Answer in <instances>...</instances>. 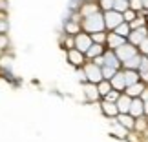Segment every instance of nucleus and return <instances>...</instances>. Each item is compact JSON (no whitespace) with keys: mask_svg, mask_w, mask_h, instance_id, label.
Returning a JSON list of instances; mask_svg holds the SVG:
<instances>
[{"mask_svg":"<svg viewBox=\"0 0 148 142\" xmlns=\"http://www.w3.org/2000/svg\"><path fill=\"white\" fill-rule=\"evenodd\" d=\"M104 44H97V42H93L92 46H90V49L86 51V58L90 60H93L95 56H99V55H104Z\"/></svg>","mask_w":148,"mask_h":142,"instance_id":"18","label":"nucleus"},{"mask_svg":"<svg viewBox=\"0 0 148 142\" xmlns=\"http://www.w3.org/2000/svg\"><path fill=\"white\" fill-rule=\"evenodd\" d=\"M145 115H148V100H145Z\"/></svg>","mask_w":148,"mask_h":142,"instance_id":"41","label":"nucleus"},{"mask_svg":"<svg viewBox=\"0 0 148 142\" xmlns=\"http://www.w3.org/2000/svg\"><path fill=\"white\" fill-rule=\"evenodd\" d=\"M84 2H92V0H84Z\"/></svg>","mask_w":148,"mask_h":142,"instance_id":"43","label":"nucleus"},{"mask_svg":"<svg viewBox=\"0 0 148 142\" xmlns=\"http://www.w3.org/2000/svg\"><path fill=\"white\" fill-rule=\"evenodd\" d=\"M4 48H8V35L0 33V51H2Z\"/></svg>","mask_w":148,"mask_h":142,"instance_id":"35","label":"nucleus"},{"mask_svg":"<svg viewBox=\"0 0 148 142\" xmlns=\"http://www.w3.org/2000/svg\"><path fill=\"white\" fill-rule=\"evenodd\" d=\"M124 80H126V88L132 86V84L141 80V75L137 69H124Z\"/></svg>","mask_w":148,"mask_h":142,"instance_id":"20","label":"nucleus"},{"mask_svg":"<svg viewBox=\"0 0 148 142\" xmlns=\"http://www.w3.org/2000/svg\"><path fill=\"white\" fill-rule=\"evenodd\" d=\"M113 4H115V0H99V5L102 11H110L113 9Z\"/></svg>","mask_w":148,"mask_h":142,"instance_id":"31","label":"nucleus"},{"mask_svg":"<svg viewBox=\"0 0 148 142\" xmlns=\"http://www.w3.org/2000/svg\"><path fill=\"white\" fill-rule=\"evenodd\" d=\"M101 109L102 113H104L106 117H110V118H117L119 115V107H117V102H110V100H104L101 104Z\"/></svg>","mask_w":148,"mask_h":142,"instance_id":"11","label":"nucleus"},{"mask_svg":"<svg viewBox=\"0 0 148 142\" xmlns=\"http://www.w3.org/2000/svg\"><path fill=\"white\" fill-rule=\"evenodd\" d=\"M64 31H66V35H79V33L82 31V24L81 22H75V20H66V24H64Z\"/></svg>","mask_w":148,"mask_h":142,"instance_id":"17","label":"nucleus"},{"mask_svg":"<svg viewBox=\"0 0 148 142\" xmlns=\"http://www.w3.org/2000/svg\"><path fill=\"white\" fill-rule=\"evenodd\" d=\"M148 128V120H145L143 117H137L135 118V131H145V129Z\"/></svg>","mask_w":148,"mask_h":142,"instance_id":"30","label":"nucleus"},{"mask_svg":"<svg viewBox=\"0 0 148 142\" xmlns=\"http://www.w3.org/2000/svg\"><path fill=\"white\" fill-rule=\"evenodd\" d=\"M106 37H108V33H104V31L92 33V38H93V42H97V44H106Z\"/></svg>","mask_w":148,"mask_h":142,"instance_id":"28","label":"nucleus"},{"mask_svg":"<svg viewBox=\"0 0 148 142\" xmlns=\"http://www.w3.org/2000/svg\"><path fill=\"white\" fill-rule=\"evenodd\" d=\"M117 122H121L126 129H134L135 128V117L130 113H119L117 115Z\"/></svg>","mask_w":148,"mask_h":142,"instance_id":"16","label":"nucleus"},{"mask_svg":"<svg viewBox=\"0 0 148 142\" xmlns=\"http://www.w3.org/2000/svg\"><path fill=\"white\" fill-rule=\"evenodd\" d=\"M119 96H121V93L117 91V89H112L110 93H108L106 96H104V100H110V102H117L119 100Z\"/></svg>","mask_w":148,"mask_h":142,"instance_id":"33","label":"nucleus"},{"mask_svg":"<svg viewBox=\"0 0 148 142\" xmlns=\"http://www.w3.org/2000/svg\"><path fill=\"white\" fill-rule=\"evenodd\" d=\"M79 11H81L82 18H86V16H90V15L99 13V11H101V5L95 4V2H84L81 7H79Z\"/></svg>","mask_w":148,"mask_h":142,"instance_id":"12","label":"nucleus"},{"mask_svg":"<svg viewBox=\"0 0 148 142\" xmlns=\"http://www.w3.org/2000/svg\"><path fill=\"white\" fill-rule=\"evenodd\" d=\"M130 7L135 9L137 13H141L145 9V4H143V0H130Z\"/></svg>","mask_w":148,"mask_h":142,"instance_id":"32","label":"nucleus"},{"mask_svg":"<svg viewBox=\"0 0 148 142\" xmlns=\"http://www.w3.org/2000/svg\"><path fill=\"white\" fill-rule=\"evenodd\" d=\"M119 69L117 67H112V66H102V77L106 78V80H112L113 75H115Z\"/></svg>","mask_w":148,"mask_h":142,"instance_id":"27","label":"nucleus"},{"mask_svg":"<svg viewBox=\"0 0 148 142\" xmlns=\"http://www.w3.org/2000/svg\"><path fill=\"white\" fill-rule=\"evenodd\" d=\"M143 4H145V9H148V0H143Z\"/></svg>","mask_w":148,"mask_h":142,"instance_id":"42","label":"nucleus"},{"mask_svg":"<svg viewBox=\"0 0 148 142\" xmlns=\"http://www.w3.org/2000/svg\"><path fill=\"white\" fill-rule=\"evenodd\" d=\"M113 9L119 11V13H124L126 9H130V0H115V4H113Z\"/></svg>","mask_w":148,"mask_h":142,"instance_id":"26","label":"nucleus"},{"mask_svg":"<svg viewBox=\"0 0 148 142\" xmlns=\"http://www.w3.org/2000/svg\"><path fill=\"white\" fill-rule=\"evenodd\" d=\"M141 99H143V100H148V88H145V91L141 93Z\"/></svg>","mask_w":148,"mask_h":142,"instance_id":"39","label":"nucleus"},{"mask_svg":"<svg viewBox=\"0 0 148 142\" xmlns=\"http://www.w3.org/2000/svg\"><path fill=\"white\" fill-rule=\"evenodd\" d=\"M145 82H135V84H132V86H128L126 89H124V91H126V95H130L132 96V99H135V96H141V93L145 91Z\"/></svg>","mask_w":148,"mask_h":142,"instance_id":"19","label":"nucleus"},{"mask_svg":"<svg viewBox=\"0 0 148 142\" xmlns=\"http://www.w3.org/2000/svg\"><path fill=\"white\" fill-rule=\"evenodd\" d=\"M84 93H86V99H88V100H92V102L99 100V96H101L97 84H93V82H88V84H84Z\"/></svg>","mask_w":148,"mask_h":142,"instance_id":"14","label":"nucleus"},{"mask_svg":"<svg viewBox=\"0 0 148 142\" xmlns=\"http://www.w3.org/2000/svg\"><path fill=\"white\" fill-rule=\"evenodd\" d=\"M139 75H141V80L143 82H148V71H139Z\"/></svg>","mask_w":148,"mask_h":142,"instance_id":"38","label":"nucleus"},{"mask_svg":"<svg viewBox=\"0 0 148 142\" xmlns=\"http://www.w3.org/2000/svg\"><path fill=\"white\" fill-rule=\"evenodd\" d=\"M145 38H148V26L137 27V29H132V33H130V37H128V42H132L134 46H139Z\"/></svg>","mask_w":148,"mask_h":142,"instance_id":"7","label":"nucleus"},{"mask_svg":"<svg viewBox=\"0 0 148 142\" xmlns=\"http://www.w3.org/2000/svg\"><path fill=\"white\" fill-rule=\"evenodd\" d=\"M146 24H148L146 16H143V15H137V18L130 22V27H132V29H137V27H145Z\"/></svg>","mask_w":148,"mask_h":142,"instance_id":"25","label":"nucleus"},{"mask_svg":"<svg viewBox=\"0 0 148 142\" xmlns=\"http://www.w3.org/2000/svg\"><path fill=\"white\" fill-rule=\"evenodd\" d=\"M92 62H95V64H97V66H104V55H99V56H95V58L92 60Z\"/></svg>","mask_w":148,"mask_h":142,"instance_id":"37","label":"nucleus"},{"mask_svg":"<svg viewBox=\"0 0 148 142\" xmlns=\"http://www.w3.org/2000/svg\"><path fill=\"white\" fill-rule=\"evenodd\" d=\"M130 115H134L135 118L145 115V100L141 96H135L132 100V106H130Z\"/></svg>","mask_w":148,"mask_h":142,"instance_id":"10","label":"nucleus"},{"mask_svg":"<svg viewBox=\"0 0 148 142\" xmlns=\"http://www.w3.org/2000/svg\"><path fill=\"white\" fill-rule=\"evenodd\" d=\"M82 31L86 33H97V31H104L106 29V24H104V13H95V15H90L86 18H82Z\"/></svg>","mask_w":148,"mask_h":142,"instance_id":"1","label":"nucleus"},{"mask_svg":"<svg viewBox=\"0 0 148 142\" xmlns=\"http://www.w3.org/2000/svg\"><path fill=\"white\" fill-rule=\"evenodd\" d=\"M137 11H135V9H132V7H130V9H126V11H124V13H123V16H124V22H128V24H130V22H132V20H135V18H137Z\"/></svg>","mask_w":148,"mask_h":142,"instance_id":"29","label":"nucleus"},{"mask_svg":"<svg viewBox=\"0 0 148 142\" xmlns=\"http://www.w3.org/2000/svg\"><path fill=\"white\" fill-rule=\"evenodd\" d=\"M115 53H117L119 58H121V62H124V60L132 58V56H135V55H139V48L134 46L132 42H126V44H123L121 48H117Z\"/></svg>","mask_w":148,"mask_h":142,"instance_id":"4","label":"nucleus"},{"mask_svg":"<svg viewBox=\"0 0 148 142\" xmlns=\"http://www.w3.org/2000/svg\"><path fill=\"white\" fill-rule=\"evenodd\" d=\"M137 48H139V53H141V55H146V56H148V38H145V40L141 42Z\"/></svg>","mask_w":148,"mask_h":142,"instance_id":"34","label":"nucleus"},{"mask_svg":"<svg viewBox=\"0 0 148 142\" xmlns=\"http://www.w3.org/2000/svg\"><path fill=\"white\" fill-rule=\"evenodd\" d=\"M68 60H70V64H73V66H77V67H82L84 64H86V55L82 53V51H79L77 48H73V49H70L68 51Z\"/></svg>","mask_w":148,"mask_h":142,"instance_id":"8","label":"nucleus"},{"mask_svg":"<svg viewBox=\"0 0 148 142\" xmlns=\"http://www.w3.org/2000/svg\"><path fill=\"white\" fill-rule=\"evenodd\" d=\"M113 31H115L117 35H121V37H124V38H128V37H130V33H132V27H130L128 22H123V24H119Z\"/></svg>","mask_w":148,"mask_h":142,"instance_id":"23","label":"nucleus"},{"mask_svg":"<svg viewBox=\"0 0 148 142\" xmlns=\"http://www.w3.org/2000/svg\"><path fill=\"white\" fill-rule=\"evenodd\" d=\"M126 42H128V38L117 35L115 31H110L108 37H106V46H108V49H113V51H115L117 48H121L123 44H126Z\"/></svg>","mask_w":148,"mask_h":142,"instance_id":"6","label":"nucleus"},{"mask_svg":"<svg viewBox=\"0 0 148 142\" xmlns=\"http://www.w3.org/2000/svg\"><path fill=\"white\" fill-rule=\"evenodd\" d=\"M112 88L117 89V91H124L126 89V80H124V71H117L112 78Z\"/></svg>","mask_w":148,"mask_h":142,"instance_id":"13","label":"nucleus"},{"mask_svg":"<svg viewBox=\"0 0 148 142\" xmlns=\"http://www.w3.org/2000/svg\"><path fill=\"white\" fill-rule=\"evenodd\" d=\"M112 131L115 133L117 137L124 139V137H128V131H130V129H126L121 122H117V118H115V120H113V124H112Z\"/></svg>","mask_w":148,"mask_h":142,"instance_id":"22","label":"nucleus"},{"mask_svg":"<svg viewBox=\"0 0 148 142\" xmlns=\"http://www.w3.org/2000/svg\"><path fill=\"white\" fill-rule=\"evenodd\" d=\"M77 75H79V78H81L82 82H86V80H88V75H86V71H84V67H81V69L77 71Z\"/></svg>","mask_w":148,"mask_h":142,"instance_id":"36","label":"nucleus"},{"mask_svg":"<svg viewBox=\"0 0 148 142\" xmlns=\"http://www.w3.org/2000/svg\"><path fill=\"white\" fill-rule=\"evenodd\" d=\"M84 71H86L88 75V82H93V84H99L101 80H104V77H102V67L97 66L95 62H90V64H84Z\"/></svg>","mask_w":148,"mask_h":142,"instance_id":"3","label":"nucleus"},{"mask_svg":"<svg viewBox=\"0 0 148 142\" xmlns=\"http://www.w3.org/2000/svg\"><path fill=\"white\" fill-rule=\"evenodd\" d=\"M104 13V24H106V29L108 31H113L119 24L124 22V16L123 13H119L115 9H110V11H102Z\"/></svg>","mask_w":148,"mask_h":142,"instance_id":"2","label":"nucleus"},{"mask_svg":"<svg viewBox=\"0 0 148 142\" xmlns=\"http://www.w3.org/2000/svg\"><path fill=\"white\" fill-rule=\"evenodd\" d=\"M5 5H8V2H5V0H0V11H4Z\"/></svg>","mask_w":148,"mask_h":142,"instance_id":"40","label":"nucleus"},{"mask_svg":"<svg viewBox=\"0 0 148 142\" xmlns=\"http://www.w3.org/2000/svg\"><path fill=\"white\" fill-rule=\"evenodd\" d=\"M93 44V38H92V35L90 33H86V31H81L79 35H75V48L79 49V51H82L84 55H86V51L90 49V46Z\"/></svg>","mask_w":148,"mask_h":142,"instance_id":"5","label":"nucleus"},{"mask_svg":"<svg viewBox=\"0 0 148 142\" xmlns=\"http://www.w3.org/2000/svg\"><path fill=\"white\" fill-rule=\"evenodd\" d=\"M104 66H112V67H117V69L123 66L121 58L117 56V53L113 49H106L104 51Z\"/></svg>","mask_w":148,"mask_h":142,"instance_id":"9","label":"nucleus"},{"mask_svg":"<svg viewBox=\"0 0 148 142\" xmlns=\"http://www.w3.org/2000/svg\"><path fill=\"white\" fill-rule=\"evenodd\" d=\"M132 96L126 95V93H121L117 100V107H119V113H130V106H132Z\"/></svg>","mask_w":148,"mask_h":142,"instance_id":"15","label":"nucleus"},{"mask_svg":"<svg viewBox=\"0 0 148 142\" xmlns=\"http://www.w3.org/2000/svg\"><path fill=\"white\" fill-rule=\"evenodd\" d=\"M141 58H143V55H135L132 56V58H128V60H124L123 62V67L124 69H139V66H141Z\"/></svg>","mask_w":148,"mask_h":142,"instance_id":"21","label":"nucleus"},{"mask_svg":"<svg viewBox=\"0 0 148 142\" xmlns=\"http://www.w3.org/2000/svg\"><path fill=\"white\" fill-rule=\"evenodd\" d=\"M97 88H99L101 96H106V95L113 89V88H112V82H110V80H106V78H104V80H101V82L97 84Z\"/></svg>","mask_w":148,"mask_h":142,"instance_id":"24","label":"nucleus"}]
</instances>
